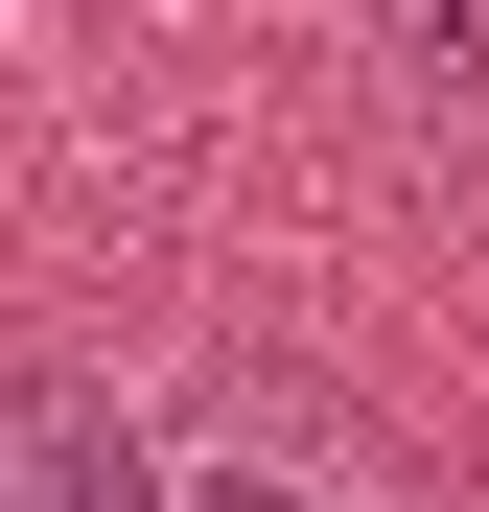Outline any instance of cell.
<instances>
[{"label": "cell", "instance_id": "obj_1", "mask_svg": "<svg viewBox=\"0 0 489 512\" xmlns=\"http://www.w3.org/2000/svg\"><path fill=\"white\" fill-rule=\"evenodd\" d=\"M0 512H163V466L117 443V396H0Z\"/></svg>", "mask_w": 489, "mask_h": 512}, {"label": "cell", "instance_id": "obj_2", "mask_svg": "<svg viewBox=\"0 0 489 512\" xmlns=\"http://www.w3.org/2000/svg\"><path fill=\"white\" fill-rule=\"evenodd\" d=\"M350 24H373L396 70H420L443 117H489V0H350Z\"/></svg>", "mask_w": 489, "mask_h": 512}, {"label": "cell", "instance_id": "obj_3", "mask_svg": "<svg viewBox=\"0 0 489 512\" xmlns=\"http://www.w3.org/2000/svg\"><path fill=\"white\" fill-rule=\"evenodd\" d=\"M187 512H373V489H326V466H210Z\"/></svg>", "mask_w": 489, "mask_h": 512}]
</instances>
